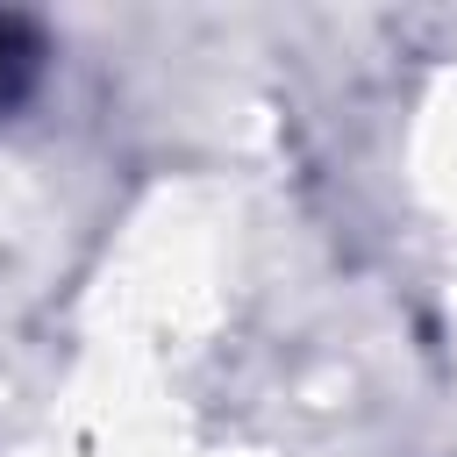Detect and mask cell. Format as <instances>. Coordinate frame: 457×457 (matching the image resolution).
<instances>
[{
	"label": "cell",
	"instance_id": "1",
	"mask_svg": "<svg viewBox=\"0 0 457 457\" xmlns=\"http://www.w3.org/2000/svg\"><path fill=\"white\" fill-rule=\"evenodd\" d=\"M7 64H14V36L0 29V93H7Z\"/></svg>",
	"mask_w": 457,
	"mask_h": 457
}]
</instances>
